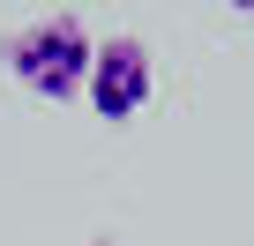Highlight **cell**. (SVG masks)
Instances as JSON below:
<instances>
[{"mask_svg": "<svg viewBox=\"0 0 254 246\" xmlns=\"http://www.w3.org/2000/svg\"><path fill=\"white\" fill-rule=\"evenodd\" d=\"M150 82H157V67H150L142 38H105L97 45V60H90V104H97V119H135L150 104Z\"/></svg>", "mask_w": 254, "mask_h": 246, "instance_id": "2", "label": "cell"}, {"mask_svg": "<svg viewBox=\"0 0 254 246\" xmlns=\"http://www.w3.org/2000/svg\"><path fill=\"white\" fill-rule=\"evenodd\" d=\"M90 60H97V45H90V30H82V15H38V23H23L15 38H8V67H15V82L30 90V97H75V90H90Z\"/></svg>", "mask_w": 254, "mask_h": 246, "instance_id": "1", "label": "cell"}]
</instances>
